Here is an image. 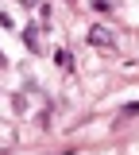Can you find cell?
Here are the masks:
<instances>
[{
	"label": "cell",
	"instance_id": "6da1fadb",
	"mask_svg": "<svg viewBox=\"0 0 139 155\" xmlns=\"http://www.w3.org/2000/svg\"><path fill=\"white\" fill-rule=\"evenodd\" d=\"M89 43L93 47H116V39H112L108 27H89Z\"/></svg>",
	"mask_w": 139,
	"mask_h": 155
},
{
	"label": "cell",
	"instance_id": "7a4b0ae2",
	"mask_svg": "<svg viewBox=\"0 0 139 155\" xmlns=\"http://www.w3.org/2000/svg\"><path fill=\"white\" fill-rule=\"evenodd\" d=\"M0 66H8V58H4V54H0Z\"/></svg>",
	"mask_w": 139,
	"mask_h": 155
}]
</instances>
